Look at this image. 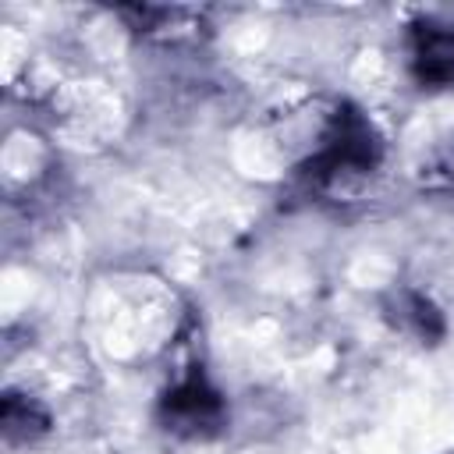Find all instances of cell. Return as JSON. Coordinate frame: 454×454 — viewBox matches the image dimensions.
Listing matches in <instances>:
<instances>
[{
    "mask_svg": "<svg viewBox=\"0 0 454 454\" xmlns=\"http://www.w3.org/2000/svg\"><path fill=\"white\" fill-rule=\"evenodd\" d=\"M163 408H167V422H170L174 433L199 436V433H209L220 422V397L199 376H192L174 394H167Z\"/></svg>",
    "mask_w": 454,
    "mask_h": 454,
    "instance_id": "obj_1",
    "label": "cell"
},
{
    "mask_svg": "<svg viewBox=\"0 0 454 454\" xmlns=\"http://www.w3.org/2000/svg\"><path fill=\"white\" fill-rule=\"evenodd\" d=\"M415 71L422 82H454V28H436L422 25L415 32Z\"/></svg>",
    "mask_w": 454,
    "mask_h": 454,
    "instance_id": "obj_2",
    "label": "cell"
}]
</instances>
